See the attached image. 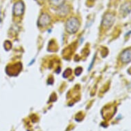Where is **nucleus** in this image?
Segmentation results:
<instances>
[{
  "instance_id": "f257e3e1",
  "label": "nucleus",
  "mask_w": 131,
  "mask_h": 131,
  "mask_svg": "<svg viewBox=\"0 0 131 131\" xmlns=\"http://www.w3.org/2000/svg\"><path fill=\"white\" fill-rule=\"evenodd\" d=\"M80 28V22L75 17L69 18L66 24V30L69 34H75Z\"/></svg>"
},
{
  "instance_id": "f03ea898",
  "label": "nucleus",
  "mask_w": 131,
  "mask_h": 131,
  "mask_svg": "<svg viewBox=\"0 0 131 131\" xmlns=\"http://www.w3.org/2000/svg\"><path fill=\"white\" fill-rule=\"evenodd\" d=\"M24 9H25V7H24V3L22 2H17V3H15V5H14L13 13H14V15L15 16L19 17V16H21L24 14Z\"/></svg>"
},
{
  "instance_id": "7ed1b4c3",
  "label": "nucleus",
  "mask_w": 131,
  "mask_h": 131,
  "mask_svg": "<svg viewBox=\"0 0 131 131\" xmlns=\"http://www.w3.org/2000/svg\"><path fill=\"white\" fill-rule=\"evenodd\" d=\"M114 21H115V17H114L113 15L111 14V13H108L104 16L102 23V25L104 28V27L106 28H110L113 24Z\"/></svg>"
},
{
  "instance_id": "20e7f679",
  "label": "nucleus",
  "mask_w": 131,
  "mask_h": 131,
  "mask_svg": "<svg viewBox=\"0 0 131 131\" xmlns=\"http://www.w3.org/2000/svg\"><path fill=\"white\" fill-rule=\"evenodd\" d=\"M120 59L122 62L124 63H128V62L131 61V49H128L125 50L124 52L122 53L120 56Z\"/></svg>"
},
{
  "instance_id": "39448f33",
  "label": "nucleus",
  "mask_w": 131,
  "mask_h": 131,
  "mask_svg": "<svg viewBox=\"0 0 131 131\" xmlns=\"http://www.w3.org/2000/svg\"><path fill=\"white\" fill-rule=\"evenodd\" d=\"M50 16L47 14H43L41 15L40 18H39L38 24L39 26L43 27V26H46L50 24Z\"/></svg>"
},
{
  "instance_id": "423d86ee",
  "label": "nucleus",
  "mask_w": 131,
  "mask_h": 131,
  "mask_svg": "<svg viewBox=\"0 0 131 131\" xmlns=\"http://www.w3.org/2000/svg\"><path fill=\"white\" fill-rule=\"evenodd\" d=\"M64 0H52V3L54 6H58L62 4V3L64 2Z\"/></svg>"
},
{
  "instance_id": "0eeeda50",
  "label": "nucleus",
  "mask_w": 131,
  "mask_h": 131,
  "mask_svg": "<svg viewBox=\"0 0 131 131\" xmlns=\"http://www.w3.org/2000/svg\"><path fill=\"white\" fill-rule=\"evenodd\" d=\"M71 70L70 69H67L66 71H65V72L64 73V74H63V76H64V78H67L68 77L69 75H71Z\"/></svg>"
},
{
  "instance_id": "6e6552de",
  "label": "nucleus",
  "mask_w": 131,
  "mask_h": 131,
  "mask_svg": "<svg viewBox=\"0 0 131 131\" xmlns=\"http://www.w3.org/2000/svg\"><path fill=\"white\" fill-rule=\"evenodd\" d=\"M82 71V68H80V67H78V68H77V69H75V74L77 75H79L80 73H81V72Z\"/></svg>"
}]
</instances>
